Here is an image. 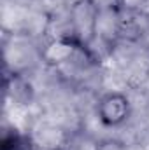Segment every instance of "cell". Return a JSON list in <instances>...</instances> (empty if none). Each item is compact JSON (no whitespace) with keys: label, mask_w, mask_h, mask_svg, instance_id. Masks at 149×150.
Wrapping results in <instances>:
<instances>
[{"label":"cell","mask_w":149,"mask_h":150,"mask_svg":"<svg viewBox=\"0 0 149 150\" xmlns=\"http://www.w3.org/2000/svg\"><path fill=\"white\" fill-rule=\"evenodd\" d=\"M102 11L95 0H75L70 7V28L72 37L84 47L98 37Z\"/></svg>","instance_id":"cell-1"},{"label":"cell","mask_w":149,"mask_h":150,"mask_svg":"<svg viewBox=\"0 0 149 150\" xmlns=\"http://www.w3.org/2000/svg\"><path fill=\"white\" fill-rule=\"evenodd\" d=\"M97 119L104 127L116 129L125 126L132 117V100L126 93L109 91L97 101Z\"/></svg>","instance_id":"cell-2"},{"label":"cell","mask_w":149,"mask_h":150,"mask_svg":"<svg viewBox=\"0 0 149 150\" xmlns=\"http://www.w3.org/2000/svg\"><path fill=\"white\" fill-rule=\"evenodd\" d=\"M116 5L123 12H137L149 5V0H116Z\"/></svg>","instance_id":"cell-3"},{"label":"cell","mask_w":149,"mask_h":150,"mask_svg":"<svg viewBox=\"0 0 149 150\" xmlns=\"http://www.w3.org/2000/svg\"><path fill=\"white\" fill-rule=\"evenodd\" d=\"M93 150H128V147L119 140H104Z\"/></svg>","instance_id":"cell-4"},{"label":"cell","mask_w":149,"mask_h":150,"mask_svg":"<svg viewBox=\"0 0 149 150\" xmlns=\"http://www.w3.org/2000/svg\"><path fill=\"white\" fill-rule=\"evenodd\" d=\"M2 150H19V149H18V147H14V143H12V147H11L9 143H5V145H4V149H2Z\"/></svg>","instance_id":"cell-5"},{"label":"cell","mask_w":149,"mask_h":150,"mask_svg":"<svg viewBox=\"0 0 149 150\" xmlns=\"http://www.w3.org/2000/svg\"><path fill=\"white\" fill-rule=\"evenodd\" d=\"M146 79H148V82H149V63H148V68H146Z\"/></svg>","instance_id":"cell-6"}]
</instances>
